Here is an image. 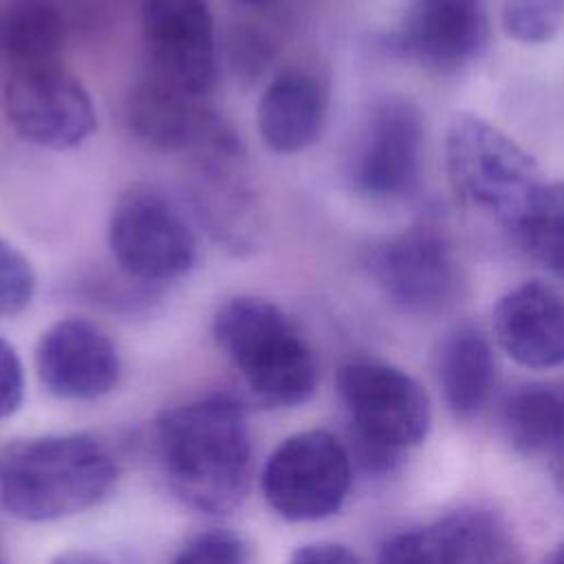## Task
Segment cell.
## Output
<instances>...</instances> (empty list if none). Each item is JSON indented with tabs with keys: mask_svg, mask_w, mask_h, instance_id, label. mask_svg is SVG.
<instances>
[{
	"mask_svg": "<svg viewBox=\"0 0 564 564\" xmlns=\"http://www.w3.org/2000/svg\"><path fill=\"white\" fill-rule=\"evenodd\" d=\"M35 295V271L29 258L0 238V317L22 313Z\"/></svg>",
	"mask_w": 564,
	"mask_h": 564,
	"instance_id": "cell-24",
	"label": "cell"
},
{
	"mask_svg": "<svg viewBox=\"0 0 564 564\" xmlns=\"http://www.w3.org/2000/svg\"><path fill=\"white\" fill-rule=\"evenodd\" d=\"M247 544L229 529H209L192 540L176 553L172 564H245Z\"/></svg>",
	"mask_w": 564,
	"mask_h": 564,
	"instance_id": "cell-25",
	"label": "cell"
},
{
	"mask_svg": "<svg viewBox=\"0 0 564 564\" xmlns=\"http://www.w3.org/2000/svg\"><path fill=\"white\" fill-rule=\"evenodd\" d=\"M498 346L520 366L555 368L564 364V300L531 280L507 291L491 313Z\"/></svg>",
	"mask_w": 564,
	"mask_h": 564,
	"instance_id": "cell-16",
	"label": "cell"
},
{
	"mask_svg": "<svg viewBox=\"0 0 564 564\" xmlns=\"http://www.w3.org/2000/svg\"><path fill=\"white\" fill-rule=\"evenodd\" d=\"M251 2H264V0H251Z\"/></svg>",
	"mask_w": 564,
	"mask_h": 564,
	"instance_id": "cell-30",
	"label": "cell"
},
{
	"mask_svg": "<svg viewBox=\"0 0 564 564\" xmlns=\"http://www.w3.org/2000/svg\"><path fill=\"white\" fill-rule=\"evenodd\" d=\"M326 108V88L313 73L302 68L278 73L258 104V130L264 145L278 154L311 148L322 134Z\"/></svg>",
	"mask_w": 564,
	"mask_h": 564,
	"instance_id": "cell-17",
	"label": "cell"
},
{
	"mask_svg": "<svg viewBox=\"0 0 564 564\" xmlns=\"http://www.w3.org/2000/svg\"><path fill=\"white\" fill-rule=\"evenodd\" d=\"M544 564H564V544H560L546 560Z\"/></svg>",
	"mask_w": 564,
	"mask_h": 564,
	"instance_id": "cell-29",
	"label": "cell"
},
{
	"mask_svg": "<svg viewBox=\"0 0 564 564\" xmlns=\"http://www.w3.org/2000/svg\"><path fill=\"white\" fill-rule=\"evenodd\" d=\"M335 383L366 465L390 467L403 447L425 438L430 401L408 372L383 361L357 359L337 370Z\"/></svg>",
	"mask_w": 564,
	"mask_h": 564,
	"instance_id": "cell-5",
	"label": "cell"
},
{
	"mask_svg": "<svg viewBox=\"0 0 564 564\" xmlns=\"http://www.w3.org/2000/svg\"><path fill=\"white\" fill-rule=\"evenodd\" d=\"M35 364L44 388L62 399H97L108 394L121 372L112 339L82 317L55 322L40 337Z\"/></svg>",
	"mask_w": 564,
	"mask_h": 564,
	"instance_id": "cell-15",
	"label": "cell"
},
{
	"mask_svg": "<svg viewBox=\"0 0 564 564\" xmlns=\"http://www.w3.org/2000/svg\"><path fill=\"white\" fill-rule=\"evenodd\" d=\"M53 564H110L104 557L95 555V553H86V551H73V553H64L59 555Z\"/></svg>",
	"mask_w": 564,
	"mask_h": 564,
	"instance_id": "cell-28",
	"label": "cell"
},
{
	"mask_svg": "<svg viewBox=\"0 0 564 564\" xmlns=\"http://www.w3.org/2000/svg\"><path fill=\"white\" fill-rule=\"evenodd\" d=\"M513 236L546 273L564 282V181L544 183Z\"/></svg>",
	"mask_w": 564,
	"mask_h": 564,
	"instance_id": "cell-22",
	"label": "cell"
},
{
	"mask_svg": "<svg viewBox=\"0 0 564 564\" xmlns=\"http://www.w3.org/2000/svg\"><path fill=\"white\" fill-rule=\"evenodd\" d=\"M368 267L388 300L408 313H438L456 295L452 249L432 227H410L379 242Z\"/></svg>",
	"mask_w": 564,
	"mask_h": 564,
	"instance_id": "cell-13",
	"label": "cell"
},
{
	"mask_svg": "<svg viewBox=\"0 0 564 564\" xmlns=\"http://www.w3.org/2000/svg\"><path fill=\"white\" fill-rule=\"evenodd\" d=\"M24 397V372L15 348L0 337V419L13 414Z\"/></svg>",
	"mask_w": 564,
	"mask_h": 564,
	"instance_id": "cell-26",
	"label": "cell"
},
{
	"mask_svg": "<svg viewBox=\"0 0 564 564\" xmlns=\"http://www.w3.org/2000/svg\"><path fill=\"white\" fill-rule=\"evenodd\" d=\"M445 163L456 196L513 234L533 209L544 178L535 159L474 112H456L445 134Z\"/></svg>",
	"mask_w": 564,
	"mask_h": 564,
	"instance_id": "cell-4",
	"label": "cell"
},
{
	"mask_svg": "<svg viewBox=\"0 0 564 564\" xmlns=\"http://www.w3.org/2000/svg\"><path fill=\"white\" fill-rule=\"evenodd\" d=\"M156 449L174 496L200 513H229L249 494L253 443L242 405L227 394L165 410Z\"/></svg>",
	"mask_w": 564,
	"mask_h": 564,
	"instance_id": "cell-1",
	"label": "cell"
},
{
	"mask_svg": "<svg viewBox=\"0 0 564 564\" xmlns=\"http://www.w3.org/2000/svg\"><path fill=\"white\" fill-rule=\"evenodd\" d=\"M196 165V207L207 229L240 251L253 238L251 196L240 176V154L192 156Z\"/></svg>",
	"mask_w": 564,
	"mask_h": 564,
	"instance_id": "cell-19",
	"label": "cell"
},
{
	"mask_svg": "<svg viewBox=\"0 0 564 564\" xmlns=\"http://www.w3.org/2000/svg\"><path fill=\"white\" fill-rule=\"evenodd\" d=\"M108 245L117 264L143 282H170L196 262V238L181 209L159 189L130 187L112 205Z\"/></svg>",
	"mask_w": 564,
	"mask_h": 564,
	"instance_id": "cell-6",
	"label": "cell"
},
{
	"mask_svg": "<svg viewBox=\"0 0 564 564\" xmlns=\"http://www.w3.org/2000/svg\"><path fill=\"white\" fill-rule=\"evenodd\" d=\"M203 99L150 73L126 99V119L139 141L161 152L240 154V141L229 123Z\"/></svg>",
	"mask_w": 564,
	"mask_h": 564,
	"instance_id": "cell-9",
	"label": "cell"
},
{
	"mask_svg": "<svg viewBox=\"0 0 564 564\" xmlns=\"http://www.w3.org/2000/svg\"><path fill=\"white\" fill-rule=\"evenodd\" d=\"M0 564H2V560H0Z\"/></svg>",
	"mask_w": 564,
	"mask_h": 564,
	"instance_id": "cell-31",
	"label": "cell"
},
{
	"mask_svg": "<svg viewBox=\"0 0 564 564\" xmlns=\"http://www.w3.org/2000/svg\"><path fill=\"white\" fill-rule=\"evenodd\" d=\"M487 37V0H410L394 48L430 70L452 73L474 62Z\"/></svg>",
	"mask_w": 564,
	"mask_h": 564,
	"instance_id": "cell-14",
	"label": "cell"
},
{
	"mask_svg": "<svg viewBox=\"0 0 564 564\" xmlns=\"http://www.w3.org/2000/svg\"><path fill=\"white\" fill-rule=\"evenodd\" d=\"M502 26L522 44H544L564 26V0H502Z\"/></svg>",
	"mask_w": 564,
	"mask_h": 564,
	"instance_id": "cell-23",
	"label": "cell"
},
{
	"mask_svg": "<svg viewBox=\"0 0 564 564\" xmlns=\"http://www.w3.org/2000/svg\"><path fill=\"white\" fill-rule=\"evenodd\" d=\"M423 119L401 97H388L370 112L350 161L352 187L370 200H397L419 185Z\"/></svg>",
	"mask_w": 564,
	"mask_h": 564,
	"instance_id": "cell-11",
	"label": "cell"
},
{
	"mask_svg": "<svg viewBox=\"0 0 564 564\" xmlns=\"http://www.w3.org/2000/svg\"><path fill=\"white\" fill-rule=\"evenodd\" d=\"M115 478V458L86 434L15 438L0 449V502L20 520L46 522L90 509Z\"/></svg>",
	"mask_w": 564,
	"mask_h": 564,
	"instance_id": "cell-2",
	"label": "cell"
},
{
	"mask_svg": "<svg viewBox=\"0 0 564 564\" xmlns=\"http://www.w3.org/2000/svg\"><path fill=\"white\" fill-rule=\"evenodd\" d=\"M212 328L216 344L262 405L293 408L315 392V355L271 300L236 295L216 311Z\"/></svg>",
	"mask_w": 564,
	"mask_h": 564,
	"instance_id": "cell-3",
	"label": "cell"
},
{
	"mask_svg": "<svg viewBox=\"0 0 564 564\" xmlns=\"http://www.w3.org/2000/svg\"><path fill=\"white\" fill-rule=\"evenodd\" d=\"M505 438L524 454L553 449L564 441V381H533L502 403Z\"/></svg>",
	"mask_w": 564,
	"mask_h": 564,
	"instance_id": "cell-20",
	"label": "cell"
},
{
	"mask_svg": "<svg viewBox=\"0 0 564 564\" xmlns=\"http://www.w3.org/2000/svg\"><path fill=\"white\" fill-rule=\"evenodd\" d=\"M150 73L196 97L216 84V33L207 0H141Z\"/></svg>",
	"mask_w": 564,
	"mask_h": 564,
	"instance_id": "cell-10",
	"label": "cell"
},
{
	"mask_svg": "<svg viewBox=\"0 0 564 564\" xmlns=\"http://www.w3.org/2000/svg\"><path fill=\"white\" fill-rule=\"evenodd\" d=\"M66 26L51 0H13L0 18V48L11 68L57 64Z\"/></svg>",
	"mask_w": 564,
	"mask_h": 564,
	"instance_id": "cell-21",
	"label": "cell"
},
{
	"mask_svg": "<svg viewBox=\"0 0 564 564\" xmlns=\"http://www.w3.org/2000/svg\"><path fill=\"white\" fill-rule=\"evenodd\" d=\"M434 372L452 414L474 416L485 405L496 377L489 339L471 324L452 328L436 346Z\"/></svg>",
	"mask_w": 564,
	"mask_h": 564,
	"instance_id": "cell-18",
	"label": "cell"
},
{
	"mask_svg": "<svg viewBox=\"0 0 564 564\" xmlns=\"http://www.w3.org/2000/svg\"><path fill=\"white\" fill-rule=\"evenodd\" d=\"M377 564H522V553L498 513L458 509L386 540Z\"/></svg>",
	"mask_w": 564,
	"mask_h": 564,
	"instance_id": "cell-12",
	"label": "cell"
},
{
	"mask_svg": "<svg viewBox=\"0 0 564 564\" xmlns=\"http://www.w3.org/2000/svg\"><path fill=\"white\" fill-rule=\"evenodd\" d=\"M348 487V452L326 430L284 438L262 471V494L269 507L291 522H313L337 513Z\"/></svg>",
	"mask_w": 564,
	"mask_h": 564,
	"instance_id": "cell-7",
	"label": "cell"
},
{
	"mask_svg": "<svg viewBox=\"0 0 564 564\" xmlns=\"http://www.w3.org/2000/svg\"><path fill=\"white\" fill-rule=\"evenodd\" d=\"M2 104L15 134L40 148L82 145L97 128L90 93L59 62L11 70Z\"/></svg>",
	"mask_w": 564,
	"mask_h": 564,
	"instance_id": "cell-8",
	"label": "cell"
},
{
	"mask_svg": "<svg viewBox=\"0 0 564 564\" xmlns=\"http://www.w3.org/2000/svg\"><path fill=\"white\" fill-rule=\"evenodd\" d=\"M291 564H361V560L341 544L315 542L297 549Z\"/></svg>",
	"mask_w": 564,
	"mask_h": 564,
	"instance_id": "cell-27",
	"label": "cell"
}]
</instances>
